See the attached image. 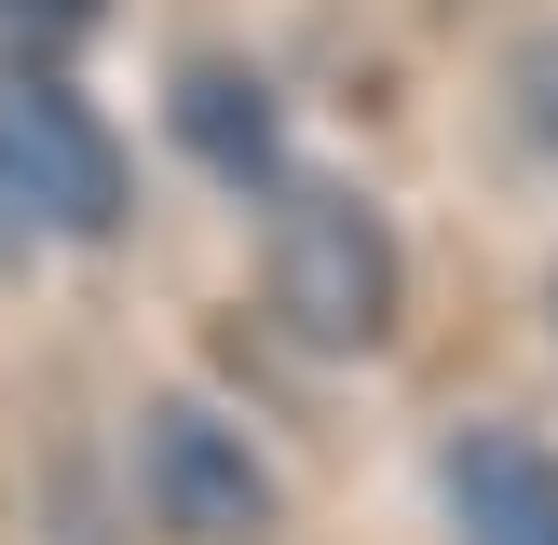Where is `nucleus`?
<instances>
[{
	"label": "nucleus",
	"mask_w": 558,
	"mask_h": 545,
	"mask_svg": "<svg viewBox=\"0 0 558 545\" xmlns=\"http://www.w3.org/2000/svg\"><path fill=\"white\" fill-rule=\"evenodd\" d=\"M259 287L314 354H381L409 314V245L354 178H287L272 232H259Z\"/></svg>",
	"instance_id": "obj_1"
},
{
	"label": "nucleus",
	"mask_w": 558,
	"mask_h": 545,
	"mask_svg": "<svg viewBox=\"0 0 558 545\" xmlns=\"http://www.w3.org/2000/svg\"><path fill=\"white\" fill-rule=\"evenodd\" d=\"M0 218L54 245H109L136 218V164L109 136V109L82 82H54L41 55H0Z\"/></svg>",
	"instance_id": "obj_2"
},
{
	"label": "nucleus",
	"mask_w": 558,
	"mask_h": 545,
	"mask_svg": "<svg viewBox=\"0 0 558 545\" xmlns=\"http://www.w3.org/2000/svg\"><path fill=\"white\" fill-rule=\"evenodd\" d=\"M136 491H150L163 545H272V518H287L272 450L218 396H150L136 409Z\"/></svg>",
	"instance_id": "obj_3"
},
{
	"label": "nucleus",
	"mask_w": 558,
	"mask_h": 545,
	"mask_svg": "<svg viewBox=\"0 0 558 545\" xmlns=\"http://www.w3.org/2000/svg\"><path fill=\"white\" fill-rule=\"evenodd\" d=\"M436 505H450L463 545H558V436L450 423L436 436Z\"/></svg>",
	"instance_id": "obj_4"
},
{
	"label": "nucleus",
	"mask_w": 558,
	"mask_h": 545,
	"mask_svg": "<svg viewBox=\"0 0 558 545\" xmlns=\"http://www.w3.org/2000/svg\"><path fill=\"white\" fill-rule=\"evenodd\" d=\"M163 136H178L218 191H245V205L287 191V109H272V82L245 69V55H191V69L163 82Z\"/></svg>",
	"instance_id": "obj_5"
},
{
	"label": "nucleus",
	"mask_w": 558,
	"mask_h": 545,
	"mask_svg": "<svg viewBox=\"0 0 558 545\" xmlns=\"http://www.w3.org/2000/svg\"><path fill=\"white\" fill-rule=\"evenodd\" d=\"M505 109H518V136L558 164V27H518V55H505Z\"/></svg>",
	"instance_id": "obj_6"
},
{
	"label": "nucleus",
	"mask_w": 558,
	"mask_h": 545,
	"mask_svg": "<svg viewBox=\"0 0 558 545\" xmlns=\"http://www.w3.org/2000/svg\"><path fill=\"white\" fill-rule=\"evenodd\" d=\"M96 14H109V0H0V55H41V69H54Z\"/></svg>",
	"instance_id": "obj_7"
},
{
	"label": "nucleus",
	"mask_w": 558,
	"mask_h": 545,
	"mask_svg": "<svg viewBox=\"0 0 558 545\" xmlns=\"http://www.w3.org/2000/svg\"><path fill=\"white\" fill-rule=\"evenodd\" d=\"M545 341H558V272H545Z\"/></svg>",
	"instance_id": "obj_8"
}]
</instances>
